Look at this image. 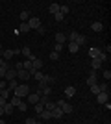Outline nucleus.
<instances>
[{
  "label": "nucleus",
  "mask_w": 111,
  "mask_h": 124,
  "mask_svg": "<svg viewBox=\"0 0 111 124\" xmlns=\"http://www.w3.org/2000/svg\"><path fill=\"white\" fill-rule=\"evenodd\" d=\"M13 94H15V96H19V98H24V96H28V94H30V87H28L26 83L17 85V89L13 91Z\"/></svg>",
  "instance_id": "nucleus-1"
},
{
  "label": "nucleus",
  "mask_w": 111,
  "mask_h": 124,
  "mask_svg": "<svg viewBox=\"0 0 111 124\" xmlns=\"http://www.w3.org/2000/svg\"><path fill=\"white\" fill-rule=\"evenodd\" d=\"M28 26H30V30H39V26H41V19H37V17H30V19H28Z\"/></svg>",
  "instance_id": "nucleus-2"
},
{
  "label": "nucleus",
  "mask_w": 111,
  "mask_h": 124,
  "mask_svg": "<svg viewBox=\"0 0 111 124\" xmlns=\"http://www.w3.org/2000/svg\"><path fill=\"white\" fill-rule=\"evenodd\" d=\"M96 100H98V104H106L107 100H109V94H107V91H104V93H98V94H96Z\"/></svg>",
  "instance_id": "nucleus-3"
},
{
  "label": "nucleus",
  "mask_w": 111,
  "mask_h": 124,
  "mask_svg": "<svg viewBox=\"0 0 111 124\" xmlns=\"http://www.w3.org/2000/svg\"><path fill=\"white\" fill-rule=\"evenodd\" d=\"M41 69H43V59L35 57V59L32 61V72H33V70H41Z\"/></svg>",
  "instance_id": "nucleus-4"
},
{
  "label": "nucleus",
  "mask_w": 111,
  "mask_h": 124,
  "mask_svg": "<svg viewBox=\"0 0 111 124\" xmlns=\"http://www.w3.org/2000/svg\"><path fill=\"white\" fill-rule=\"evenodd\" d=\"M6 82H9V80H15L17 78V70L15 69H7V72H6Z\"/></svg>",
  "instance_id": "nucleus-5"
},
{
  "label": "nucleus",
  "mask_w": 111,
  "mask_h": 124,
  "mask_svg": "<svg viewBox=\"0 0 111 124\" xmlns=\"http://www.w3.org/2000/svg\"><path fill=\"white\" fill-rule=\"evenodd\" d=\"M74 43H76L78 46H81V45H85V43H87V37L81 35V33H76V39H74Z\"/></svg>",
  "instance_id": "nucleus-6"
},
{
  "label": "nucleus",
  "mask_w": 111,
  "mask_h": 124,
  "mask_svg": "<svg viewBox=\"0 0 111 124\" xmlns=\"http://www.w3.org/2000/svg\"><path fill=\"white\" fill-rule=\"evenodd\" d=\"M100 54H102V50H100V48H95V46H91V48H89V57H91V59L98 57Z\"/></svg>",
  "instance_id": "nucleus-7"
},
{
  "label": "nucleus",
  "mask_w": 111,
  "mask_h": 124,
  "mask_svg": "<svg viewBox=\"0 0 111 124\" xmlns=\"http://www.w3.org/2000/svg\"><path fill=\"white\" fill-rule=\"evenodd\" d=\"M39 96L41 94L39 93H33V94H28V104H32V106H35L37 102H39Z\"/></svg>",
  "instance_id": "nucleus-8"
},
{
  "label": "nucleus",
  "mask_w": 111,
  "mask_h": 124,
  "mask_svg": "<svg viewBox=\"0 0 111 124\" xmlns=\"http://www.w3.org/2000/svg\"><path fill=\"white\" fill-rule=\"evenodd\" d=\"M56 43H58V45H65V43H67V35H65V33H61V31H59V33H56Z\"/></svg>",
  "instance_id": "nucleus-9"
},
{
  "label": "nucleus",
  "mask_w": 111,
  "mask_h": 124,
  "mask_svg": "<svg viewBox=\"0 0 111 124\" xmlns=\"http://www.w3.org/2000/svg\"><path fill=\"white\" fill-rule=\"evenodd\" d=\"M17 76L21 78V80H30L32 72H28V70H17Z\"/></svg>",
  "instance_id": "nucleus-10"
},
{
  "label": "nucleus",
  "mask_w": 111,
  "mask_h": 124,
  "mask_svg": "<svg viewBox=\"0 0 111 124\" xmlns=\"http://www.w3.org/2000/svg\"><path fill=\"white\" fill-rule=\"evenodd\" d=\"M74 94H76V87H72V85H69V87L65 89V96H67V98H72Z\"/></svg>",
  "instance_id": "nucleus-11"
},
{
  "label": "nucleus",
  "mask_w": 111,
  "mask_h": 124,
  "mask_svg": "<svg viewBox=\"0 0 111 124\" xmlns=\"http://www.w3.org/2000/svg\"><path fill=\"white\" fill-rule=\"evenodd\" d=\"M39 119H41V120H50V119H52V113L44 109V111H41V113H39Z\"/></svg>",
  "instance_id": "nucleus-12"
},
{
  "label": "nucleus",
  "mask_w": 111,
  "mask_h": 124,
  "mask_svg": "<svg viewBox=\"0 0 111 124\" xmlns=\"http://www.w3.org/2000/svg\"><path fill=\"white\" fill-rule=\"evenodd\" d=\"M95 83H96V72H95V70H91V76L87 78V85L91 87V85H95Z\"/></svg>",
  "instance_id": "nucleus-13"
},
{
  "label": "nucleus",
  "mask_w": 111,
  "mask_h": 124,
  "mask_svg": "<svg viewBox=\"0 0 111 124\" xmlns=\"http://www.w3.org/2000/svg\"><path fill=\"white\" fill-rule=\"evenodd\" d=\"M50 113H52V119H61V117H63V111H61V109H59V108L52 109Z\"/></svg>",
  "instance_id": "nucleus-14"
},
{
  "label": "nucleus",
  "mask_w": 111,
  "mask_h": 124,
  "mask_svg": "<svg viewBox=\"0 0 111 124\" xmlns=\"http://www.w3.org/2000/svg\"><path fill=\"white\" fill-rule=\"evenodd\" d=\"M91 67H93V70L100 69V67H102V59H100V57H95V59H93V63H91Z\"/></svg>",
  "instance_id": "nucleus-15"
},
{
  "label": "nucleus",
  "mask_w": 111,
  "mask_h": 124,
  "mask_svg": "<svg viewBox=\"0 0 111 124\" xmlns=\"http://www.w3.org/2000/svg\"><path fill=\"white\" fill-rule=\"evenodd\" d=\"M2 59H4V61H7V59H11V57L15 56V54H13V50H2Z\"/></svg>",
  "instance_id": "nucleus-16"
},
{
  "label": "nucleus",
  "mask_w": 111,
  "mask_h": 124,
  "mask_svg": "<svg viewBox=\"0 0 111 124\" xmlns=\"http://www.w3.org/2000/svg\"><path fill=\"white\" fill-rule=\"evenodd\" d=\"M13 111H15V108H13L9 102H6V106H4V113H6V115H11Z\"/></svg>",
  "instance_id": "nucleus-17"
},
{
  "label": "nucleus",
  "mask_w": 111,
  "mask_h": 124,
  "mask_svg": "<svg viewBox=\"0 0 111 124\" xmlns=\"http://www.w3.org/2000/svg\"><path fill=\"white\" fill-rule=\"evenodd\" d=\"M91 28H93V31H102L104 30V24H102V22H93Z\"/></svg>",
  "instance_id": "nucleus-18"
},
{
  "label": "nucleus",
  "mask_w": 111,
  "mask_h": 124,
  "mask_svg": "<svg viewBox=\"0 0 111 124\" xmlns=\"http://www.w3.org/2000/svg\"><path fill=\"white\" fill-rule=\"evenodd\" d=\"M48 11H50V13H54V15H56V13H59V4H50V6H48Z\"/></svg>",
  "instance_id": "nucleus-19"
},
{
  "label": "nucleus",
  "mask_w": 111,
  "mask_h": 124,
  "mask_svg": "<svg viewBox=\"0 0 111 124\" xmlns=\"http://www.w3.org/2000/svg\"><path fill=\"white\" fill-rule=\"evenodd\" d=\"M19 30H21L22 33H28V31H30V26H28V22H21V24H19Z\"/></svg>",
  "instance_id": "nucleus-20"
},
{
  "label": "nucleus",
  "mask_w": 111,
  "mask_h": 124,
  "mask_svg": "<svg viewBox=\"0 0 111 124\" xmlns=\"http://www.w3.org/2000/svg\"><path fill=\"white\" fill-rule=\"evenodd\" d=\"M32 76H33V80H37V82H41L44 74H43L41 70H33V72H32Z\"/></svg>",
  "instance_id": "nucleus-21"
},
{
  "label": "nucleus",
  "mask_w": 111,
  "mask_h": 124,
  "mask_svg": "<svg viewBox=\"0 0 111 124\" xmlns=\"http://www.w3.org/2000/svg\"><path fill=\"white\" fill-rule=\"evenodd\" d=\"M22 70H28V72H32V61L26 59V61L22 63Z\"/></svg>",
  "instance_id": "nucleus-22"
},
{
  "label": "nucleus",
  "mask_w": 111,
  "mask_h": 124,
  "mask_svg": "<svg viewBox=\"0 0 111 124\" xmlns=\"http://www.w3.org/2000/svg\"><path fill=\"white\" fill-rule=\"evenodd\" d=\"M43 82L46 83V85H52V83L56 82V80H54L52 76H48V74H44V76H43Z\"/></svg>",
  "instance_id": "nucleus-23"
},
{
  "label": "nucleus",
  "mask_w": 111,
  "mask_h": 124,
  "mask_svg": "<svg viewBox=\"0 0 111 124\" xmlns=\"http://www.w3.org/2000/svg\"><path fill=\"white\" fill-rule=\"evenodd\" d=\"M19 19H21V22H28V19H30V13H28V11H22L21 15H19Z\"/></svg>",
  "instance_id": "nucleus-24"
},
{
  "label": "nucleus",
  "mask_w": 111,
  "mask_h": 124,
  "mask_svg": "<svg viewBox=\"0 0 111 124\" xmlns=\"http://www.w3.org/2000/svg\"><path fill=\"white\" fill-rule=\"evenodd\" d=\"M17 85H19V83H17V80H9V82H7V89H9V91H15Z\"/></svg>",
  "instance_id": "nucleus-25"
},
{
  "label": "nucleus",
  "mask_w": 111,
  "mask_h": 124,
  "mask_svg": "<svg viewBox=\"0 0 111 124\" xmlns=\"http://www.w3.org/2000/svg\"><path fill=\"white\" fill-rule=\"evenodd\" d=\"M80 50V46L76 45V43H69V52H72V54H76V52Z\"/></svg>",
  "instance_id": "nucleus-26"
},
{
  "label": "nucleus",
  "mask_w": 111,
  "mask_h": 124,
  "mask_svg": "<svg viewBox=\"0 0 111 124\" xmlns=\"http://www.w3.org/2000/svg\"><path fill=\"white\" fill-rule=\"evenodd\" d=\"M44 109H46V111H52V109H56V102H50V100H48V102L44 104Z\"/></svg>",
  "instance_id": "nucleus-27"
},
{
  "label": "nucleus",
  "mask_w": 111,
  "mask_h": 124,
  "mask_svg": "<svg viewBox=\"0 0 111 124\" xmlns=\"http://www.w3.org/2000/svg\"><path fill=\"white\" fill-rule=\"evenodd\" d=\"M33 109H35V113L39 115V113H41V111H44V106H43V104H39V102H37L35 106H33Z\"/></svg>",
  "instance_id": "nucleus-28"
},
{
  "label": "nucleus",
  "mask_w": 111,
  "mask_h": 124,
  "mask_svg": "<svg viewBox=\"0 0 111 124\" xmlns=\"http://www.w3.org/2000/svg\"><path fill=\"white\" fill-rule=\"evenodd\" d=\"M21 102H22V100L19 98V96H13V98H11V102H9V104H11V106H13V108H17V106H19V104H21Z\"/></svg>",
  "instance_id": "nucleus-29"
},
{
  "label": "nucleus",
  "mask_w": 111,
  "mask_h": 124,
  "mask_svg": "<svg viewBox=\"0 0 111 124\" xmlns=\"http://www.w3.org/2000/svg\"><path fill=\"white\" fill-rule=\"evenodd\" d=\"M69 11H70L69 6H59V13H61V15H67Z\"/></svg>",
  "instance_id": "nucleus-30"
},
{
  "label": "nucleus",
  "mask_w": 111,
  "mask_h": 124,
  "mask_svg": "<svg viewBox=\"0 0 111 124\" xmlns=\"http://www.w3.org/2000/svg\"><path fill=\"white\" fill-rule=\"evenodd\" d=\"M91 93H93V94H98V93H100V85H98V83L91 85Z\"/></svg>",
  "instance_id": "nucleus-31"
},
{
  "label": "nucleus",
  "mask_w": 111,
  "mask_h": 124,
  "mask_svg": "<svg viewBox=\"0 0 111 124\" xmlns=\"http://www.w3.org/2000/svg\"><path fill=\"white\" fill-rule=\"evenodd\" d=\"M7 69H9L7 65H2V67H0V78H4V76H6V72H7Z\"/></svg>",
  "instance_id": "nucleus-32"
},
{
  "label": "nucleus",
  "mask_w": 111,
  "mask_h": 124,
  "mask_svg": "<svg viewBox=\"0 0 111 124\" xmlns=\"http://www.w3.org/2000/svg\"><path fill=\"white\" fill-rule=\"evenodd\" d=\"M17 108H19V111H26V109H28V104H26V102H21Z\"/></svg>",
  "instance_id": "nucleus-33"
},
{
  "label": "nucleus",
  "mask_w": 111,
  "mask_h": 124,
  "mask_svg": "<svg viewBox=\"0 0 111 124\" xmlns=\"http://www.w3.org/2000/svg\"><path fill=\"white\" fill-rule=\"evenodd\" d=\"M22 54H24V56H26V57H30V56H32V50H30V48H28V46H24V48H22Z\"/></svg>",
  "instance_id": "nucleus-34"
},
{
  "label": "nucleus",
  "mask_w": 111,
  "mask_h": 124,
  "mask_svg": "<svg viewBox=\"0 0 111 124\" xmlns=\"http://www.w3.org/2000/svg\"><path fill=\"white\" fill-rule=\"evenodd\" d=\"M54 19H56V22H61V21H63V15H61V13H56Z\"/></svg>",
  "instance_id": "nucleus-35"
},
{
  "label": "nucleus",
  "mask_w": 111,
  "mask_h": 124,
  "mask_svg": "<svg viewBox=\"0 0 111 124\" xmlns=\"http://www.w3.org/2000/svg\"><path fill=\"white\" fill-rule=\"evenodd\" d=\"M61 50H63V45H58V43H56V46H54V52H58V54H59Z\"/></svg>",
  "instance_id": "nucleus-36"
},
{
  "label": "nucleus",
  "mask_w": 111,
  "mask_h": 124,
  "mask_svg": "<svg viewBox=\"0 0 111 124\" xmlns=\"http://www.w3.org/2000/svg\"><path fill=\"white\" fill-rule=\"evenodd\" d=\"M76 33H78V31H72V33H70V35L67 37V39H69L70 43H74V39H76Z\"/></svg>",
  "instance_id": "nucleus-37"
},
{
  "label": "nucleus",
  "mask_w": 111,
  "mask_h": 124,
  "mask_svg": "<svg viewBox=\"0 0 111 124\" xmlns=\"http://www.w3.org/2000/svg\"><path fill=\"white\" fill-rule=\"evenodd\" d=\"M58 57H59V54H58V52H52V54H50V59H52V61H56Z\"/></svg>",
  "instance_id": "nucleus-38"
},
{
  "label": "nucleus",
  "mask_w": 111,
  "mask_h": 124,
  "mask_svg": "<svg viewBox=\"0 0 111 124\" xmlns=\"http://www.w3.org/2000/svg\"><path fill=\"white\" fill-rule=\"evenodd\" d=\"M100 85V93H104V91H107V83H98Z\"/></svg>",
  "instance_id": "nucleus-39"
},
{
  "label": "nucleus",
  "mask_w": 111,
  "mask_h": 124,
  "mask_svg": "<svg viewBox=\"0 0 111 124\" xmlns=\"http://www.w3.org/2000/svg\"><path fill=\"white\" fill-rule=\"evenodd\" d=\"M0 89H2V91H4V89H7V82H4V80H2V82H0Z\"/></svg>",
  "instance_id": "nucleus-40"
},
{
  "label": "nucleus",
  "mask_w": 111,
  "mask_h": 124,
  "mask_svg": "<svg viewBox=\"0 0 111 124\" xmlns=\"http://www.w3.org/2000/svg\"><path fill=\"white\" fill-rule=\"evenodd\" d=\"M104 78H106V80H111V72H109V70H106V72H104Z\"/></svg>",
  "instance_id": "nucleus-41"
},
{
  "label": "nucleus",
  "mask_w": 111,
  "mask_h": 124,
  "mask_svg": "<svg viewBox=\"0 0 111 124\" xmlns=\"http://www.w3.org/2000/svg\"><path fill=\"white\" fill-rule=\"evenodd\" d=\"M6 106V98H2V96H0V108H4Z\"/></svg>",
  "instance_id": "nucleus-42"
},
{
  "label": "nucleus",
  "mask_w": 111,
  "mask_h": 124,
  "mask_svg": "<svg viewBox=\"0 0 111 124\" xmlns=\"http://www.w3.org/2000/svg\"><path fill=\"white\" fill-rule=\"evenodd\" d=\"M37 31H39V33H44V31H46V30H44V26L41 24V26H39V30H37Z\"/></svg>",
  "instance_id": "nucleus-43"
},
{
  "label": "nucleus",
  "mask_w": 111,
  "mask_h": 124,
  "mask_svg": "<svg viewBox=\"0 0 111 124\" xmlns=\"http://www.w3.org/2000/svg\"><path fill=\"white\" fill-rule=\"evenodd\" d=\"M2 65H6V61L2 59V57H0V67H2Z\"/></svg>",
  "instance_id": "nucleus-44"
},
{
  "label": "nucleus",
  "mask_w": 111,
  "mask_h": 124,
  "mask_svg": "<svg viewBox=\"0 0 111 124\" xmlns=\"http://www.w3.org/2000/svg\"><path fill=\"white\" fill-rule=\"evenodd\" d=\"M2 115H4V108H0V117H2Z\"/></svg>",
  "instance_id": "nucleus-45"
},
{
  "label": "nucleus",
  "mask_w": 111,
  "mask_h": 124,
  "mask_svg": "<svg viewBox=\"0 0 111 124\" xmlns=\"http://www.w3.org/2000/svg\"><path fill=\"white\" fill-rule=\"evenodd\" d=\"M0 124H6V122H4V119H0Z\"/></svg>",
  "instance_id": "nucleus-46"
},
{
  "label": "nucleus",
  "mask_w": 111,
  "mask_h": 124,
  "mask_svg": "<svg viewBox=\"0 0 111 124\" xmlns=\"http://www.w3.org/2000/svg\"><path fill=\"white\" fill-rule=\"evenodd\" d=\"M0 54H2V45H0Z\"/></svg>",
  "instance_id": "nucleus-47"
},
{
  "label": "nucleus",
  "mask_w": 111,
  "mask_h": 124,
  "mask_svg": "<svg viewBox=\"0 0 111 124\" xmlns=\"http://www.w3.org/2000/svg\"><path fill=\"white\" fill-rule=\"evenodd\" d=\"M0 96H2V89H0Z\"/></svg>",
  "instance_id": "nucleus-48"
}]
</instances>
